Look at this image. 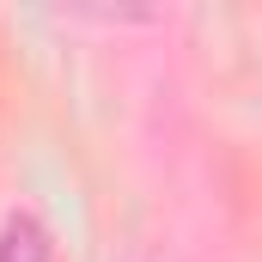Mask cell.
Returning <instances> with one entry per match:
<instances>
[{
    "mask_svg": "<svg viewBox=\"0 0 262 262\" xmlns=\"http://www.w3.org/2000/svg\"><path fill=\"white\" fill-rule=\"evenodd\" d=\"M0 262H49V232L31 213H12L0 232Z\"/></svg>",
    "mask_w": 262,
    "mask_h": 262,
    "instance_id": "obj_1",
    "label": "cell"
}]
</instances>
